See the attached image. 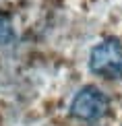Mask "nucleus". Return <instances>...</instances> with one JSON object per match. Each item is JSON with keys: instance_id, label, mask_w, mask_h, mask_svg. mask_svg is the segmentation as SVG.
Here are the masks:
<instances>
[{"instance_id": "nucleus-1", "label": "nucleus", "mask_w": 122, "mask_h": 126, "mask_svg": "<svg viewBox=\"0 0 122 126\" xmlns=\"http://www.w3.org/2000/svg\"><path fill=\"white\" fill-rule=\"evenodd\" d=\"M89 68L105 79H122V44L118 39H105L91 50Z\"/></svg>"}, {"instance_id": "nucleus-2", "label": "nucleus", "mask_w": 122, "mask_h": 126, "mask_svg": "<svg viewBox=\"0 0 122 126\" xmlns=\"http://www.w3.org/2000/svg\"><path fill=\"white\" fill-rule=\"evenodd\" d=\"M108 106H110V101L102 93V89H97L93 85H87L75 95V99L70 103V114L79 120L91 122V120L102 118L108 112Z\"/></svg>"}, {"instance_id": "nucleus-3", "label": "nucleus", "mask_w": 122, "mask_h": 126, "mask_svg": "<svg viewBox=\"0 0 122 126\" xmlns=\"http://www.w3.org/2000/svg\"><path fill=\"white\" fill-rule=\"evenodd\" d=\"M15 39V29L10 27V21L0 15V46H8Z\"/></svg>"}]
</instances>
